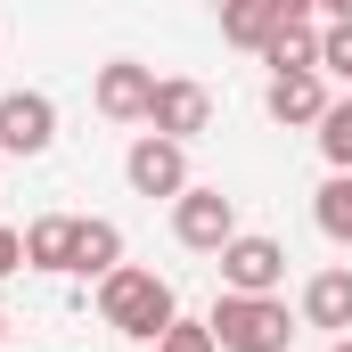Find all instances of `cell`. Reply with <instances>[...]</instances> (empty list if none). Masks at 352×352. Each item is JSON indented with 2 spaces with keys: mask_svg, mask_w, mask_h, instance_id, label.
<instances>
[{
  "mask_svg": "<svg viewBox=\"0 0 352 352\" xmlns=\"http://www.w3.org/2000/svg\"><path fill=\"white\" fill-rule=\"evenodd\" d=\"M205 328H213L221 352H287L295 344V320H287L278 295H230V287H221V303H213Z\"/></svg>",
  "mask_w": 352,
  "mask_h": 352,
  "instance_id": "cell-2",
  "label": "cell"
},
{
  "mask_svg": "<svg viewBox=\"0 0 352 352\" xmlns=\"http://www.w3.org/2000/svg\"><path fill=\"white\" fill-rule=\"evenodd\" d=\"M213 123V90L188 82V74H164L156 98H148V131H164V140H197Z\"/></svg>",
  "mask_w": 352,
  "mask_h": 352,
  "instance_id": "cell-7",
  "label": "cell"
},
{
  "mask_svg": "<svg viewBox=\"0 0 352 352\" xmlns=\"http://www.w3.org/2000/svg\"><path fill=\"white\" fill-rule=\"evenodd\" d=\"M278 25H287V16H278L270 0H221V41H238V50H263Z\"/></svg>",
  "mask_w": 352,
  "mask_h": 352,
  "instance_id": "cell-13",
  "label": "cell"
},
{
  "mask_svg": "<svg viewBox=\"0 0 352 352\" xmlns=\"http://www.w3.org/2000/svg\"><path fill=\"white\" fill-rule=\"evenodd\" d=\"M148 352H221V344H213V328H205V320H173Z\"/></svg>",
  "mask_w": 352,
  "mask_h": 352,
  "instance_id": "cell-17",
  "label": "cell"
},
{
  "mask_svg": "<svg viewBox=\"0 0 352 352\" xmlns=\"http://www.w3.org/2000/svg\"><path fill=\"white\" fill-rule=\"evenodd\" d=\"M263 107H270V123H287V131H311V123L328 115V82H320V74H270Z\"/></svg>",
  "mask_w": 352,
  "mask_h": 352,
  "instance_id": "cell-9",
  "label": "cell"
},
{
  "mask_svg": "<svg viewBox=\"0 0 352 352\" xmlns=\"http://www.w3.org/2000/svg\"><path fill=\"white\" fill-rule=\"evenodd\" d=\"M74 238H82V213H41L25 230V270H74Z\"/></svg>",
  "mask_w": 352,
  "mask_h": 352,
  "instance_id": "cell-11",
  "label": "cell"
},
{
  "mask_svg": "<svg viewBox=\"0 0 352 352\" xmlns=\"http://www.w3.org/2000/svg\"><path fill=\"white\" fill-rule=\"evenodd\" d=\"M8 270H25V238H16V230L0 221V278H8Z\"/></svg>",
  "mask_w": 352,
  "mask_h": 352,
  "instance_id": "cell-19",
  "label": "cell"
},
{
  "mask_svg": "<svg viewBox=\"0 0 352 352\" xmlns=\"http://www.w3.org/2000/svg\"><path fill=\"white\" fill-rule=\"evenodd\" d=\"M263 66H278V74H320V33H311V16H287V25L270 33Z\"/></svg>",
  "mask_w": 352,
  "mask_h": 352,
  "instance_id": "cell-12",
  "label": "cell"
},
{
  "mask_svg": "<svg viewBox=\"0 0 352 352\" xmlns=\"http://www.w3.org/2000/svg\"><path fill=\"white\" fill-rule=\"evenodd\" d=\"M123 180L140 197H180L188 188V140H164V131H140L131 156H123Z\"/></svg>",
  "mask_w": 352,
  "mask_h": 352,
  "instance_id": "cell-5",
  "label": "cell"
},
{
  "mask_svg": "<svg viewBox=\"0 0 352 352\" xmlns=\"http://www.w3.org/2000/svg\"><path fill=\"white\" fill-rule=\"evenodd\" d=\"M311 221H320V238L352 246V173H328V180H320V197H311Z\"/></svg>",
  "mask_w": 352,
  "mask_h": 352,
  "instance_id": "cell-15",
  "label": "cell"
},
{
  "mask_svg": "<svg viewBox=\"0 0 352 352\" xmlns=\"http://www.w3.org/2000/svg\"><path fill=\"white\" fill-rule=\"evenodd\" d=\"M90 98H98V115H107V123H148V98H156V66H140V58H107Z\"/></svg>",
  "mask_w": 352,
  "mask_h": 352,
  "instance_id": "cell-8",
  "label": "cell"
},
{
  "mask_svg": "<svg viewBox=\"0 0 352 352\" xmlns=\"http://www.w3.org/2000/svg\"><path fill=\"white\" fill-rule=\"evenodd\" d=\"M0 336H8V320H0Z\"/></svg>",
  "mask_w": 352,
  "mask_h": 352,
  "instance_id": "cell-23",
  "label": "cell"
},
{
  "mask_svg": "<svg viewBox=\"0 0 352 352\" xmlns=\"http://www.w3.org/2000/svg\"><path fill=\"white\" fill-rule=\"evenodd\" d=\"M270 8H278V16H311L320 0H270Z\"/></svg>",
  "mask_w": 352,
  "mask_h": 352,
  "instance_id": "cell-20",
  "label": "cell"
},
{
  "mask_svg": "<svg viewBox=\"0 0 352 352\" xmlns=\"http://www.w3.org/2000/svg\"><path fill=\"white\" fill-rule=\"evenodd\" d=\"M320 8H328V16H352V0H320Z\"/></svg>",
  "mask_w": 352,
  "mask_h": 352,
  "instance_id": "cell-21",
  "label": "cell"
},
{
  "mask_svg": "<svg viewBox=\"0 0 352 352\" xmlns=\"http://www.w3.org/2000/svg\"><path fill=\"white\" fill-rule=\"evenodd\" d=\"M50 140H58L50 90H8V98H0V156H41Z\"/></svg>",
  "mask_w": 352,
  "mask_h": 352,
  "instance_id": "cell-6",
  "label": "cell"
},
{
  "mask_svg": "<svg viewBox=\"0 0 352 352\" xmlns=\"http://www.w3.org/2000/svg\"><path fill=\"white\" fill-rule=\"evenodd\" d=\"M213 263H221V287H230V295H278V287H287V246L263 238V230H238Z\"/></svg>",
  "mask_w": 352,
  "mask_h": 352,
  "instance_id": "cell-4",
  "label": "cell"
},
{
  "mask_svg": "<svg viewBox=\"0 0 352 352\" xmlns=\"http://www.w3.org/2000/svg\"><path fill=\"white\" fill-rule=\"evenodd\" d=\"M303 328H328V336H352V270H344V263L311 270V287H303Z\"/></svg>",
  "mask_w": 352,
  "mask_h": 352,
  "instance_id": "cell-10",
  "label": "cell"
},
{
  "mask_svg": "<svg viewBox=\"0 0 352 352\" xmlns=\"http://www.w3.org/2000/svg\"><path fill=\"white\" fill-rule=\"evenodd\" d=\"M173 238L188 246V254H221L230 238H238V197H221V188H180L173 197Z\"/></svg>",
  "mask_w": 352,
  "mask_h": 352,
  "instance_id": "cell-3",
  "label": "cell"
},
{
  "mask_svg": "<svg viewBox=\"0 0 352 352\" xmlns=\"http://www.w3.org/2000/svg\"><path fill=\"white\" fill-rule=\"evenodd\" d=\"M311 131H320V156H328V173H352V98H328V115H320Z\"/></svg>",
  "mask_w": 352,
  "mask_h": 352,
  "instance_id": "cell-16",
  "label": "cell"
},
{
  "mask_svg": "<svg viewBox=\"0 0 352 352\" xmlns=\"http://www.w3.org/2000/svg\"><path fill=\"white\" fill-rule=\"evenodd\" d=\"M328 352H352V336H336V344H328Z\"/></svg>",
  "mask_w": 352,
  "mask_h": 352,
  "instance_id": "cell-22",
  "label": "cell"
},
{
  "mask_svg": "<svg viewBox=\"0 0 352 352\" xmlns=\"http://www.w3.org/2000/svg\"><path fill=\"white\" fill-rule=\"evenodd\" d=\"M115 263H123V230L90 213V221H82V238H74V270H82V278H107Z\"/></svg>",
  "mask_w": 352,
  "mask_h": 352,
  "instance_id": "cell-14",
  "label": "cell"
},
{
  "mask_svg": "<svg viewBox=\"0 0 352 352\" xmlns=\"http://www.w3.org/2000/svg\"><path fill=\"white\" fill-rule=\"evenodd\" d=\"M98 320H107L115 336H140V344H156V336L180 320V295H173V278H156V270L115 263L107 278H98Z\"/></svg>",
  "mask_w": 352,
  "mask_h": 352,
  "instance_id": "cell-1",
  "label": "cell"
},
{
  "mask_svg": "<svg viewBox=\"0 0 352 352\" xmlns=\"http://www.w3.org/2000/svg\"><path fill=\"white\" fill-rule=\"evenodd\" d=\"M320 66H328V74H344V82H352V16H336V25L320 33Z\"/></svg>",
  "mask_w": 352,
  "mask_h": 352,
  "instance_id": "cell-18",
  "label": "cell"
}]
</instances>
